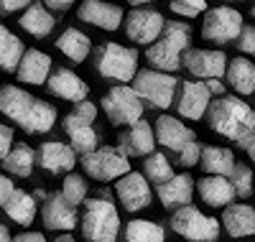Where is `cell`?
<instances>
[{
  "label": "cell",
  "instance_id": "obj_44",
  "mask_svg": "<svg viewBox=\"0 0 255 242\" xmlns=\"http://www.w3.org/2000/svg\"><path fill=\"white\" fill-rule=\"evenodd\" d=\"M13 191H15V184L8 176H0V207H5V202L13 196Z\"/></svg>",
  "mask_w": 255,
  "mask_h": 242
},
{
  "label": "cell",
  "instance_id": "obj_25",
  "mask_svg": "<svg viewBox=\"0 0 255 242\" xmlns=\"http://www.w3.org/2000/svg\"><path fill=\"white\" fill-rule=\"evenodd\" d=\"M220 222L232 237H253L255 235V209L248 204H230Z\"/></svg>",
  "mask_w": 255,
  "mask_h": 242
},
{
  "label": "cell",
  "instance_id": "obj_52",
  "mask_svg": "<svg viewBox=\"0 0 255 242\" xmlns=\"http://www.w3.org/2000/svg\"><path fill=\"white\" fill-rule=\"evenodd\" d=\"M220 3H235V0H220Z\"/></svg>",
  "mask_w": 255,
  "mask_h": 242
},
{
  "label": "cell",
  "instance_id": "obj_9",
  "mask_svg": "<svg viewBox=\"0 0 255 242\" xmlns=\"http://www.w3.org/2000/svg\"><path fill=\"white\" fill-rule=\"evenodd\" d=\"M82 168L97 181H118L120 176L130 173V161H128V156L120 148L102 145L87 153V156H82Z\"/></svg>",
  "mask_w": 255,
  "mask_h": 242
},
{
  "label": "cell",
  "instance_id": "obj_26",
  "mask_svg": "<svg viewBox=\"0 0 255 242\" xmlns=\"http://www.w3.org/2000/svg\"><path fill=\"white\" fill-rule=\"evenodd\" d=\"M18 23H20V28H23L26 33H31V36H36V38H44V36H49V33L54 31L56 18L51 15V10H49L46 5L31 3L23 13H20Z\"/></svg>",
  "mask_w": 255,
  "mask_h": 242
},
{
  "label": "cell",
  "instance_id": "obj_14",
  "mask_svg": "<svg viewBox=\"0 0 255 242\" xmlns=\"http://www.w3.org/2000/svg\"><path fill=\"white\" fill-rule=\"evenodd\" d=\"M209 90L204 82H181L179 84V92H176V110L179 115L186 120H202L204 113L209 110Z\"/></svg>",
  "mask_w": 255,
  "mask_h": 242
},
{
  "label": "cell",
  "instance_id": "obj_18",
  "mask_svg": "<svg viewBox=\"0 0 255 242\" xmlns=\"http://www.w3.org/2000/svg\"><path fill=\"white\" fill-rule=\"evenodd\" d=\"M36 163L49 173H64L77 166V153L61 140H46L36 153Z\"/></svg>",
  "mask_w": 255,
  "mask_h": 242
},
{
  "label": "cell",
  "instance_id": "obj_8",
  "mask_svg": "<svg viewBox=\"0 0 255 242\" xmlns=\"http://www.w3.org/2000/svg\"><path fill=\"white\" fill-rule=\"evenodd\" d=\"M243 13L230 8V5H217L209 8L204 13V23H202V36L217 46H227V43L238 41L243 33Z\"/></svg>",
  "mask_w": 255,
  "mask_h": 242
},
{
  "label": "cell",
  "instance_id": "obj_28",
  "mask_svg": "<svg viewBox=\"0 0 255 242\" xmlns=\"http://www.w3.org/2000/svg\"><path fill=\"white\" fill-rule=\"evenodd\" d=\"M227 84L238 95H255V64L245 56H238L227 64Z\"/></svg>",
  "mask_w": 255,
  "mask_h": 242
},
{
  "label": "cell",
  "instance_id": "obj_31",
  "mask_svg": "<svg viewBox=\"0 0 255 242\" xmlns=\"http://www.w3.org/2000/svg\"><path fill=\"white\" fill-rule=\"evenodd\" d=\"M5 214L13 219L15 225H20V227H28V225H33V219H36V196L33 194H28V191H20V189H15L13 191V196L5 202Z\"/></svg>",
  "mask_w": 255,
  "mask_h": 242
},
{
  "label": "cell",
  "instance_id": "obj_15",
  "mask_svg": "<svg viewBox=\"0 0 255 242\" xmlns=\"http://www.w3.org/2000/svg\"><path fill=\"white\" fill-rule=\"evenodd\" d=\"M153 145H156V133L145 120H138L133 125H128L118 135V148L125 153V156L145 158V156L153 153Z\"/></svg>",
  "mask_w": 255,
  "mask_h": 242
},
{
  "label": "cell",
  "instance_id": "obj_30",
  "mask_svg": "<svg viewBox=\"0 0 255 242\" xmlns=\"http://www.w3.org/2000/svg\"><path fill=\"white\" fill-rule=\"evenodd\" d=\"M202 168L209 173V176H225L230 179L232 171H235V153L230 148H220V145H207L202 148Z\"/></svg>",
  "mask_w": 255,
  "mask_h": 242
},
{
  "label": "cell",
  "instance_id": "obj_11",
  "mask_svg": "<svg viewBox=\"0 0 255 242\" xmlns=\"http://www.w3.org/2000/svg\"><path fill=\"white\" fill-rule=\"evenodd\" d=\"M115 196L125 212H140L145 207H151L153 202V191L148 186V179L138 171L125 173L115 181Z\"/></svg>",
  "mask_w": 255,
  "mask_h": 242
},
{
  "label": "cell",
  "instance_id": "obj_49",
  "mask_svg": "<svg viewBox=\"0 0 255 242\" xmlns=\"http://www.w3.org/2000/svg\"><path fill=\"white\" fill-rule=\"evenodd\" d=\"M0 242H13V237H10V232H8L5 225H0Z\"/></svg>",
  "mask_w": 255,
  "mask_h": 242
},
{
  "label": "cell",
  "instance_id": "obj_5",
  "mask_svg": "<svg viewBox=\"0 0 255 242\" xmlns=\"http://www.w3.org/2000/svg\"><path fill=\"white\" fill-rule=\"evenodd\" d=\"M133 90L138 92V97L145 105H151L156 110H166L176 100L179 79L174 74H166L158 69H138V74L133 79Z\"/></svg>",
  "mask_w": 255,
  "mask_h": 242
},
{
  "label": "cell",
  "instance_id": "obj_27",
  "mask_svg": "<svg viewBox=\"0 0 255 242\" xmlns=\"http://www.w3.org/2000/svg\"><path fill=\"white\" fill-rule=\"evenodd\" d=\"M56 49L67 59H72L74 64H82L92 51V38L79 28H67L56 38Z\"/></svg>",
  "mask_w": 255,
  "mask_h": 242
},
{
  "label": "cell",
  "instance_id": "obj_2",
  "mask_svg": "<svg viewBox=\"0 0 255 242\" xmlns=\"http://www.w3.org/2000/svg\"><path fill=\"white\" fill-rule=\"evenodd\" d=\"M189 43H191V26L184 20H166L161 38L148 46L145 59L153 69L171 74L181 67V54L189 51Z\"/></svg>",
  "mask_w": 255,
  "mask_h": 242
},
{
  "label": "cell",
  "instance_id": "obj_22",
  "mask_svg": "<svg viewBox=\"0 0 255 242\" xmlns=\"http://www.w3.org/2000/svg\"><path fill=\"white\" fill-rule=\"evenodd\" d=\"M197 191L202 196V202L209 204V207H230L232 202H235V186H232L230 179H225V176H204V179L197 181Z\"/></svg>",
  "mask_w": 255,
  "mask_h": 242
},
{
  "label": "cell",
  "instance_id": "obj_20",
  "mask_svg": "<svg viewBox=\"0 0 255 242\" xmlns=\"http://www.w3.org/2000/svg\"><path fill=\"white\" fill-rule=\"evenodd\" d=\"M153 133H156V143H161V145L168 148V150H181L186 143L197 140L194 130L186 127L181 120H176V118H171V115H158Z\"/></svg>",
  "mask_w": 255,
  "mask_h": 242
},
{
  "label": "cell",
  "instance_id": "obj_32",
  "mask_svg": "<svg viewBox=\"0 0 255 242\" xmlns=\"http://www.w3.org/2000/svg\"><path fill=\"white\" fill-rule=\"evenodd\" d=\"M123 242H166V230L153 219H130L123 230Z\"/></svg>",
  "mask_w": 255,
  "mask_h": 242
},
{
  "label": "cell",
  "instance_id": "obj_47",
  "mask_svg": "<svg viewBox=\"0 0 255 242\" xmlns=\"http://www.w3.org/2000/svg\"><path fill=\"white\" fill-rule=\"evenodd\" d=\"M13 242H49L41 232H23V235H18L13 237Z\"/></svg>",
  "mask_w": 255,
  "mask_h": 242
},
{
  "label": "cell",
  "instance_id": "obj_24",
  "mask_svg": "<svg viewBox=\"0 0 255 242\" xmlns=\"http://www.w3.org/2000/svg\"><path fill=\"white\" fill-rule=\"evenodd\" d=\"M33 102H36V97L26 90H20V87H15V84L0 87V113L10 120H15V122H20L26 118V113L31 110Z\"/></svg>",
  "mask_w": 255,
  "mask_h": 242
},
{
  "label": "cell",
  "instance_id": "obj_42",
  "mask_svg": "<svg viewBox=\"0 0 255 242\" xmlns=\"http://www.w3.org/2000/svg\"><path fill=\"white\" fill-rule=\"evenodd\" d=\"M74 115L77 118H82V120H87V122H95V118H97V105H92V102H79V105H74Z\"/></svg>",
  "mask_w": 255,
  "mask_h": 242
},
{
  "label": "cell",
  "instance_id": "obj_36",
  "mask_svg": "<svg viewBox=\"0 0 255 242\" xmlns=\"http://www.w3.org/2000/svg\"><path fill=\"white\" fill-rule=\"evenodd\" d=\"M61 196H64V199H67L72 207H79L84 199H87V184H84L82 176L69 173L67 179H64V184H61Z\"/></svg>",
  "mask_w": 255,
  "mask_h": 242
},
{
  "label": "cell",
  "instance_id": "obj_37",
  "mask_svg": "<svg viewBox=\"0 0 255 242\" xmlns=\"http://www.w3.org/2000/svg\"><path fill=\"white\" fill-rule=\"evenodd\" d=\"M230 181H232V186H235V194L243 196V199L253 194V171H250V166L238 163L235 171H232V176H230Z\"/></svg>",
  "mask_w": 255,
  "mask_h": 242
},
{
  "label": "cell",
  "instance_id": "obj_7",
  "mask_svg": "<svg viewBox=\"0 0 255 242\" xmlns=\"http://www.w3.org/2000/svg\"><path fill=\"white\" fill-rule=\"evenodd\" d=\"M102 110L113 125H133L143 118L145 102L138 97V92L128 84H115L113 90L102 97Z\"/></svg>",
  "mask_w": 255,
  "mask_h": 242
},
{
  "label": "cell",
  "instance_id": "obj_1",
  "mask_svg": "<svg viewBox=\"0 0 255 242\" xmlns=\"http://www.w3.org/2000/svg\"><path fill=\"white\" fill-rule=\"evenodd\" d=\"M207 122L215 133L240 143L255 130V110L235 95H222L209 105Z\"/></svg>",
  "mask_w": 255,
  "mask_h": 242
},
{
  "label": "cell",
  "instance_id": "obj_51",
  "mask_svg": "<svg viewBox=\"0 0 255 242\" xmlns=\"http://www.w3.org/2000/svg\"><path fill=\"white\" fill-rule=\"evenodd\" d=\"M54 242H77V240H74L72 235H59V237H56Z\"/></svg>",
  "mask_w": 255,
  "mask_h": 242
},
{
  "label": "cell",
  "instance_id": "obj_48",
  "mask_svg": "<svg viewBox=\"0 0 255 242\" xmlns=\"http://www.w3.org/2000/svg\"><path fill=\"white\" fill-rule=\"evenodd\" d=\"M207 84V90H209V95H225V84H222V79H207L204 82Z\"/></svg>",
  "mask_w": 255,
  "mask_h": 242
},
{
  "label": "cell",
  "instance_id": "obj_33",
  "mask_svg": "<svg viewBox=\"0 0 255 242\" xmlns=\"http://www.w3.org/2000/svg\"><path fill=\"white\" fill-rule=\"evenodd\" d=\"M26 49L23 41H20L10 28L0 26V69L3 72H18V64L23 59Z\"/></svg>",
  "mask_w": 255,
  "mask_h": 242
},
{
  "label": "cell",
  "instance_id": "obj_53",
  "mask_svg": "<svg viewBox=\"0 0 255 242\" xmlns=\"http://www.w3.org/2000/svg\"><path fill=\"white\" fill-rule=\"evenodd\" d=\"M253 18H255V5H253Z\"/></svg>",
  "mask_w": 255,
  "mask_h": 242
},
{
  "label": "cell",
  "instance_id": "obj_35",
  "mask_svg": "<svg viewBox=\"0 0 255 242\" xmlns=\"http://www.w3.org/2000/svg\"><path fill=\"white\" fill-rule=\"evenodd\" d=\"M143 176L148 181L163 184L174 176V168H171V163H168V158L163 153H151V156H145V161H143Z\"/></svg>",
  "mask_w": 255,
  "mask_h": 242
},
{
  "label": "cell",
  "instance_id": "obj_34",
  "mask_svg": "<svg viewBox=\"0 0 255 242\" xmlns=\"http://www.w3.org/2000/svg\"><path fill=\"white\" fill-rule=\"evenodd\" d=\"M33 166H36V153L26 143H15L10 148V153L3 158V168L8 173H13V176H20V179L31 176L33 173Z\"/></svg>",
  "mask_w": 255,
  "mask_h": 242
},
{
  "label": "cell",
  "instance_id": "obj_29",
  "mask_svg": "<svg viewBox=\"0 0 255 242\" xmlns=\"http://www.w3.org/2000/svg\"><path fill=\"white\" fill-rule=\"evenodd\" d=\"M26 133L36 135V133H49V130L56 125V107L51 102H44V100H36L31 105V110L26 113V118L18 122Z\"/></svg>",
  "mask_w": 255,
  "mask_h": 242
},
{
  "label": "cell",
  "instance_id": "obj_10",
  "mask_svg": "<svg viewBox=\"0 0 255 242\" xmlns=\"http://www.w3.org/2000/svg\"><path fill=\"white\" fill-rule=\"evenodd\" d=\"M166 20L158 10L153 8H133L125 15V33L133 43H143V46H151L156 43L163 33Z\"/></svg>",
  "mask_w": 255,
  "mask_h": 242
},
{
  "label": "cell",
  "instance_id": "obj_45",
  "mask_svg": "<svg viewBox=\"0 0 255 242\" xmlns=\"http://www.w3.org/2000/svg\"><path fill=\"white\" fill-rule=\"evenodd\" d=\"M238 145H240L243 150H248V156H250V161L255 163V130H253V133H250V135H248L245 140H240Z\"/></svg>",
  "mask_w": 255,
  "mask_h": 242
},
{
  "label": "cell",
  "instance_id": "obj_40",
  "mask_svg": "<svg viewBox=\"0 0 255 242\" xmlns=\"http://www.w3.org/2000/svg\"><path fill=\"white\" fill-rule=\"evenodd\" d=\"M238 49L245 54V56H253L255 59V26H245L240 38H238Z\"/></svg>",
  "mask_w": 255,
  "mask_h": 242
},
{
  "label": "cell",
  "instance_id": "obj_38",
  "mask_svg": "<svg viewBox=\"0 0 255 242\" xmlns=\"http://www.w3.org/2000/svg\"><path fill=\"white\" fill-rule=\"evenodd\" d=\"M171 10L184 18H197L207 13V0H171Z\"/></svg>",
  "mask_w": 255,
  "mask_h": 242
},
{
  "label": "cell",
  "instance_id": "obj_50",
  "mask_svg": "<svg viewBox=\"0 0 255 242\" xmlns=\"http://www.w3.org/2000/svg\"><path fill=\"white\" fill-rule=\"evenodd\" d=\"M128 3H130L133 8H143L145 3H156V0H128Z\"/></svg>",
  "mask_w": 255,
  "mask_h": 242
},
{
  "label": "cell",
  "instance_id": "obj_4",
  "mask_svg": "<svg viewBox=\"0 0 255 242\" xmlns=\"http://www.w3.org/2000/svg\"><path fill=\"white\" fill-rule=\"evenodd\" d=\"M82 235L90 242H118L120 235V214L118 207L108 199L84 202L82 212Z\"/></svg>",
  "mask_w": 255,
  "mask_h": 242
},
{
  "label": "cell",
  "instance_id": "obj_23",
  "mask_svg": "<svg viewBox=\"0 0 255 242\" xmlns=\"http://www.w3.org/2000/svg\"><path fill=\"white\" fill-rule=\"evenodd\" d=\"M64 133L69 135V140H72V148H74V153H82V156H87V153H92V150H97V130L92 127V122H87V120H82V118H77L74 113H69L67 118H64Z\"/></svg>",
  "mask_w": 255,
  "mask_h": 242
},
{
  "label": "cell",
  "instance_id": "obj_6",
  "mask_svg": "<svg viewBox=\"0 0 255 242\" xmlns=\"http://www.w3.org/2000/svg\"><path fill=\"white\" fill-rule=\"evenodd\" d=\"M171 230L191 242H215L222 232V222L186 204L171 214Z\"/></svg>",
  "mask_w": 255,
  "mask_h": 242
},
{
  "label": "cell",
  "instance_id": "obj_19",
  "mask_svg": "<svg viewBox=\"0 0 255 242\" xmlns=\"http://www.w3.org/2000/svg\"><path fill=\"white\" fill-rule=\"evenodd\" d=\"M158 194V202L166 207V209H181L191 202V196H194V179H191L189 173H174L168 181L158 184L156 189Z\"/></svg>",
  "mask_w": 255,
  "mask_h": 242
},
{
  "label": "cell",
  "instance_id": "obj_39",
  "mask_svg": "<svg viewBox=\"0 0 255 242\" xmlns=\"http://www.w3.org/2000/svg\"><path fill=\"white\" fill-rule=\"evenodd\" d=\"M199 161H202V145H199L197 140L186 143V145L179 150V163H181V166L191 168V166H197Z\"/></svg>",
  "mask_w": 255,
  "mask_h": 242
},
{
  "label": "cell",
  "instance_id": "obj_16",
  "mask_svg": "<svg viewBox=\"0 0 255 242\" xmlns=\"http://www.w3.org/2000/svg\"><path fill=\"white\" fill-rule=\"evenodd\" d=\"M46 87H49V92L54 97L69 100L74 105L84 102V100H87V95H90V84L84 82L79 74H74L72 69H67V67L54 69L51 77H49V82H46Z\"/></svg>",
  "mask_w": 255,
  "mask_h": 242
},
{
  "label": "cell",
  "instance_id": "obj_12",
  "mask_svg": "<svg viewBox=\"0 0 255 242\" xmlns=\"http://www.w3.org/2000/svg\"><path fill=\"white\" fill-rule=\"evenodd\" d=\"M227 56L217 49H189L184 51V67L199 79H220L227 74Z\"/></svg>",
  "mask_w": 255,
  "mask_h": 242
},
{
  "label": "cell",
  "instance_id": "obj_13",
  "mask_svg": "<svg viewBox=\"0 0 255 242\" xmlns=\"http://www.w3.org/2000/svg\"><path fill=\"white\" fill-rule=\"evenodd\" d=\"M77 18L82 23H90L102 31H118L123 23V8L108 0H82V5L77 8Z\"/></svg>",
  "mask_w": 255,
  "mask_h": 242
},
{
  "label": "cell",
  "instance_id": "obj_21",
  "mask_svg": "<svg viewBox=\"0 0 255 242\" xmlns=\"http://www.w3.org/2000/svg\"><path fill=\"white\" fill-rule=\"evenodd\" d=\"M51 56L38 51V49H26L23 59L18 64V79L26 84H46L51 77Z\"/></svg>",
  "mask_w": 255,
  "mask_h": 242
},
{
  "label": "cell",
  "instance_id": "obj_17",
  "mask_svg": "<svg viewBox=\"0 0 255 242\" xmlns=\"http://www.w3.org/2000/svg\"><path fill=\"white\" fill-rule=\"evenodd\" d=\"M41 217H44V227L54 230V232H72L79 225V217H77V207H72L67 199L59 194L49 196L44 202V209H41Z\"/></svg>",
  "mask_w": 255,
  "mask_h": 242
},
{
  "label": "cell",
  "instance_id": "obj_46",
  "mask_svg": "<svg viewBox=\"0 0 255 242\" xmlns=\"http://www.w3.org/2000/svg\"><path fill=\"white\" fill-rule=\"evenodd\" d=\"M44 5L49 10H69L74 5V0H44Z\"/></svg>",
  "mask_w": 255,
  "mask_h": 242
},
{
  "label": "cell",
  "instance_id": "obj_3",
  "mask_svg": "<svg viewBox=\"0 0 255 242\" xmlns=\"http://www.w3.org/2000/svg\"><path fill=\"white\" fill-rule=\"evenodd\" d=\"M95 69L102 79L128 84L138 74V51L115 41H105L95 49Z\"/></svg>",
  "mask_w": 255,
  "mask_h": 242
},
{
  "label": "cell",
  "instance_id": "obj_43",
  "mask_svg": "<svg viewBox=\"0 0 255 242\" xmlns=\"http://www.w3.org/2000/svg\"><path fill=\"white\" fill-rule=\"evenodd\" d=\"M28 5H31V0H0V13L10 15V13H18V10H26Z\"/></svg>",
  "mask_w": 255,
  "mask_h": 242
},
{
  "label": "cell",
  "instance_id": "obj_41",
  "mask_svg": "<svg viewBox=\"0 0 255 242\" xmlns=\"http://www.w3.org/2000/svg\"><path fill=\"white\" fill-rule=\"evenodd\" d=\"M10 148H13V130L0 122V161L10 153Z\"/></svg>",
  "mask_w": 255,
  "mask_h": 242
}]
</instances>
